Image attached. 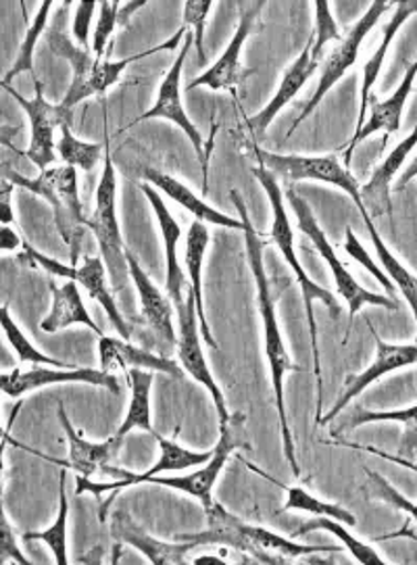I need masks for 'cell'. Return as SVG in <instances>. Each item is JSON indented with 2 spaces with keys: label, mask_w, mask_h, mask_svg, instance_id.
Here are the masks:
<instances>
[{
  "label": "cell",
  "mask_w": 417,
  "mask_h": 565,
  "mask_svg": "<svg viewBox=\"0 0 417 565\" xmlns=\"http://www.w3.org/2000/svg\"><path fill=\"white\" fill-rule=\"evenodd\" d=\"M2 541H0V562L4 564V562H9V559H13V562H18L21 565H30V559H25L23 555H21L20 548H18V541H15V534H13V530H11V524H9V520H7V515H2Z\"/></svg>",
  "instance_id": "46"
},
{
  "label": "cell",
  "mask_w": 417,
  "mask_h": 565,
  "mask_svg": "<svg viewBox=\"0 0 417 565\" xmlns=\"http://www.w3.org/2000/svg\"><path fill=\"white\" fill-rule=\"evenodd\" d=\"M98 358H100V370L114 372V370H149V372H161L171 377H184V367H180L175 361L161 355H154L151 351L138 349L128 340L100 337L98 340Z\"/></svg>",
  "instance_id": "23"
},
{
  "label": "cell",
  "mask_w": 417,
  "mask_h": 565,
  "mask_svg": "<svg viewBox=\"0 0 417 565\" xmlns=\"http://www.w3.org/2000/svg\"><path fill=\"white\" fill-rule=\"evenodd\" d=\"M130 388H132V398H130V407L128 414L124 417L121 426L117 428L114 434L117 443L121 445L124 438L133 430H145L154 436V428H152L151 417V388H152V372L147 370H130Z\"/></svg>",
  "instance_id": "31"
},
{
  "label": "cell",
  "mask_w": 417,
  "mask_h": 565,
  "mask_svg": "<svg viewBox=\"0 0 417 565\" xmlns=\"http://www.w3.org/2000/svg\"><path fill=\"white\" fill-rule=\"evenodd\" d=\"M416 76L417 61H414V63L407 67L400 86H398L393 95L388 96L386 100H376L374 96L370 98V117H367V121H365V126L361 128L360 132L355 134L353 140L344 147V149H346V151H344V166L351 163V157H353L355 147H357L360 142H363L367 136H372V134L376 132L386 134V136H384V147H386L388 136H393V134H397L398 130H400V117H403L405 103H407V98H409L411 90H414Z\"/></svg>",
  "instance_id": "19"
},
{
  "label": "cell",
  "mask_w": 417,
  "mask_h": 565,
  "mask_svg": "<svg viewBox=\"0 0 417 565\" xmlns=\"http://www.w3.org/2000/svg\"><path fill=\"white\" fill-rule=\"evenodd\" d=\"M95 11H98V4L95 2H79L76 4V15H74V39H76L77 46L88 51V42H90V23L95 18Z\"/></svg>",
  "instance_id": "45"
},
{
  "label": "cell",
  "mask_w": 417,
  "mask_h": 565,
  "mask_svg": "<svg viewBox=\"0 0 417 565\" xmlns=\"http://www.w3.org/2000/svg\"><path fill=\"white\" fill-rule=\"evenodd\" d=\"M67 513H70V503H67V492H65V470L58 476V513L55 524L42 532H25L21 539L25 543L32 541H42L51 546L55 562L58 565H67Z\"/></svg>",
  "instance_id": "35"
},
{
  "label": "cell",
  "mask_w": 417,
  "mask_h": 565,
  "mask_svg": "<svg viewBox=\"0 0 417 565\" xmlns=\"http://www.w3.org/2000/svg\"><path fill=\"white\" fill-rule=\"evenodd\" d=\"M58 422H61V428L67 436V443H70V463H63L53 459V463L58 466H67L72 470L77 471V476H84V478H93L96 471L105 470V466L109 463V459L114 457L115 452L119 451V443L117 438L111 436L109 440L105 443H88L86 438H82L76 433L74 424L70 422V417L65 414V407L63 403H58Z\"/></svg>",
  "instance_id": "26"
},
{
  "label": "cell",
  "mask_w": 417,
  "mask_h": 565,
  "mask_svg": "<svg viewBox=\"0 0 417 565\" xmlns=\"http://www.w3.org/2000/svg\"><path fill=\"white\" fill-rule=\"evenodd\" d=\"M247 466L250 470L261 473L269 482H274V484H278L280 489L286 490L288 499H286L285 511H304V513H313V515H325V518H334V520H339L342 524H349V526H355V524H357L355 515H353L351 511L341 508V505L322 501V499L313 497L311 492H307L303 487H285V484H280L278 480L269 478V476L259 470V468H255L253 463H247Z\"/></svg>",
  "instance_id": "33"
},
{
  "label": "cell",
  "mask_w": 417,
  "mask_h": 565,
  "mask_svg": "<svg viewBox=\"0 0 417 565\" xmlns=\"http://www.w3.org/2000/svg\"><path fill=\"white\" fill-rule=\"evenodd\" d=\"M180 318V339H178V359L180 365L184 367V372L194 377L199 384H203L207 388L215 409L220 415V424H226L232 415L228 414L226 407V398L224 393L217 384V380L211 374L209 370L207 359L203 355V347H201V339H199V311H196V299L189 288V297H186V309L184 313L178 316Z\"/></svg>",
  "instance_id": "15"
},
{
  "label": "cell",
  "mask_w": 417,
  "mask_h": 565,
  "mask_svg": "<svg viewBox=\"0 0 417 565\" xmlns=\"http://www.w3.org/2000/svg\"><path fill=\"white\" fill-rule=\"evenodd\" d=\"M0 320H2V330L7 334V340L11 342V347L15 349L18 358L21 363H34V365H53V367H74V365H67L58 359L49 358L44 355L42 351H39L28 337L21 332L20 326L13 321L11 313H9V305L4 302L2 309H0Z\"/></svg>",
  "instance_id": "39"
},
{
  "label": "cell",
  "mask_w": 417,
  "mask_h": 565,
  "mask_svg": "<svg viewBox=\"0 0 417 565\" xmlns=\"http://www.w3.org/2000/svg\"><path fill=\"white\" fill-rule=\"evenodd\" d=\"M154 438L159 440V447H161V457L159 461L152 466L151 470L145 471V473H132V471L126 470H111L105 466L107 473H111L115 478L114 484H95L90 482V478H84V476H77V494L82 492H93V494H100L105 490H111V497L109 501H105V505L100 508V520L105 522L107 520V511L114 503V497L119 490L128 489V487H136V484H147L151 480L152 476H159L161 471H180L189 470L194 466H205L209 459L213 457V451L194 452L180 447L175 440H168V438H161L159 434H154Z\"/></svg>",
  "instance_id": "12"
},
{
  "label": "cell",
  "mask_w": 417,
  "mask_h": 565,
  "mask_svg": "<svg viewBox=\"0 0 417 565\" xmlns=\"http://www.w3.org/2000/svg\"><path fill=\"white\" fill-rule=\"evenodd\" d=\"M51 292H53V309L40 323V328L44 332L55 334V332L63 330V328H70L74 323H82V326L95 330L98 337H105L103 330L96 326V321L90 318L88 309L84 307L82 295L77 290V282L70 280V282L63 284V286L51 284Z\"/></svg>",
  "instance_id": "29"
},
{
  "label": "cell",
  "mask_w": 417,
  "mask_h": 565,
  "mask_svg": "<svg viewBox=\"0 0 417 565\" xmlns=\"http://www.w3.org/2000/svg\"><path fill=\"white\" fill-rule=\"evenodd\" d=\"M344 250H346L353 259H357L363 267H367V271H370L388 292H395V284L391 282V278L384 274V269H382L379 265L372 262V257L367 255V250L363 248L360 238H357V234H355L351 227L344 230Z\"/></svg>",
  "instance_id": "44"
},
{
  "label": "cell",
  "mask_w": 417,
  "mask_h": 565,
  "mask_svg": "<svg viewBox=\"0 0 417 565\" xmlns=\"http://www.w3.org/2000/svg\"><path fill=\"white\" fill-rule=\"evenodd\" d=\"M250 171L266 190L267 201L271 203L274 224H271V232H269V243L278 246L286 264L290 265V269L295 271V278H297V282L301 286V292H303L304 311H307V323H309V339H311V351H313V365H316V377H318V398L322 401V363H320V351H318V326H316L313 302H323L334 318L341 316V305L330 290H325L320 284L313 282L304 274L303 265L299 262L297 250H295V232H292L290 220L286 215L285 192L280 189L276 175L266 170L264 166L253 168Z\"/></svg>",
  "instance_id": "3"
},
{
  "label": "cell",
  "mask_w": 417,
  "mask_h": 565,
  "mask_svg": "<svg viewBox=\"0 0 417 565\" xmlns=\"http://www.w3.org/2000/svg\"><path fill=\"white\" fill-rule=\"evenodd\" d=\"M207 513L209 527L201 534H184L180 541H189L194 546L228 545L234 551L248 553L259 564H285L304 555L336 551V546L301 545L266 527L250 526L240 518L232 515L228 509L215 503Z\"/></svg>",
  "instance_id": "2"
},
{
  "label": "cell",
  "mask_w": 417,
  "mask_h": 565,
  "mask_svg": "<svg viewBox=\"0 0 417 565\" xmlns=\"http://www.w3.org/2000/svg\"><path fill=\"white\" fill-rule=\"evenodd\" d=\"M128 257V267H130V278L138 290V297L142 302V313L147 318V323L151 326L152 332L157 339L161 340L163 347L173 349L178 344V334L173 328V305L171 299H165V295L152 284L151 276L138 264L133 253L126 250Z\"/></svg>",
  "instance_id": "22"
},
{
  "label": "cell",
  "mask_w": 417,
  "mask_h": 565,
  "mask_svg": "<svg viewBox=\"0 0 417 565\" xmlns=\"http://www.w3.org/2000/svg\"><path fill=\"white\" fill-rule=\"evenodd\" d=\"M417 147V124L414 128V132L409 134L405 140H400L395 151H391V154L379 163L378 170L372 173L370 182L361 189V201L363 205L367 203L370 211L374 215H386L391 222H393V203H391V184L395 180L405 159L411 154V151H416Z\"/></svg>",
  "instance_id": "25"
},
{
  "label": "cell",
  "mask_w": 417,
  "mask_h": 565,
  "mask_svg": "<svg viewBox=\"0 0 417 565\" xmlns=\"http://www.w3.org/2000/svg\"><path fill=\"white\" fill-rule=\"evenodd\" d=\"M365 227L370 232V238L374 243V248L378 253L379 264L384 274L391 278V282L397 284L400 295L405 297V301L409 302L414 316H416V328H417V276H414L405 265L398 262L397 257L391 253V248L384 245V241L379 238L378 230L374 226V220L372 215H365L363 217Z\"/></svg>",
  "instance_id": "32"
},
{
  "label": "cell",
  "mask_w": 417,
  "mask_h": 565,
  "mask_svg": "<svg viewBox=\"0 0 417 565\" xmlns=\"http://www.w3.org/2000/svg\"><path fill=\"white\" fill-rule=\"evenodd\" d=\"M243 424H245V415H232L226 424H220V440L213 449V457L209 459L207 463L201 470L192 471L189 476L182 478H159L152 476L151 484H159V487H168V489L180 490L186 492L190 497L199 499L201 505L207 509L215 505L211 490L217 484V478L224 470V466L228 463L229 455L236 449L248 447L247 443H243Z\"/></svg>",
  "instance_id": "11"
},
{
  "label": "cell",
  "mask_w": 417,
  "mask_h": 565,
  "mask_svg": "<svg viewBox=\"0 0 417 565\" xmlns=\"http://www.w3.org/2000/svg\"><path fill=\"white\" fill-rule=\"evenodd\" d=\"M4 186H2V226H9L11 222H13V211H11V199H9V194H11V189L15 186V184H11L9 180H4L2 182Z\"/></svg>",
  "instance_id": "47"
},
{
  "label": "cell",
  "mask_w": 417,
  "mask_h": 565,
  "mask_svg": "<svg viewBox=\"0 0 417 565\" xmlns=\"http://www.w3.org/2000/svg\"><path fill=\"white\" fill-rule=\"evenodd\" d=\"M209 246V227L205 222L194 220L186 234V265H189L190 284L189 288L196 299V311H199V321H201V334L209 347H217V342L211 334L207 318H205V307H203V262Z\"/></svg>",
  "instance_id": "30"
},
{
  "label": "cell",
  "mask_w": 417,
  "mask_h": 565,
  "mask_svg": "<svg viewBox=\"0 0 417 565\" xmlns=\"http://www.w3.org/2000/svg\"><path fill=\"white\" fill-rule=\"evenodd\" d=\"M23 248H25L23 262H28V264L34 265V267H40L44 271H51V274H55L58 278H67L72 282L82 284L84 290L88 292V297L107 311V316H109V320L114 323L117 334L124 340H130L132 330L126 323V318L121 316V311L117 309V301H115L114 295L109 290V284H107V265H105L103 259L86 257L84 264L76 267V265H65L57 262V259H51V257L42 255L34 246L28 245V243H23Z\"/></svg>",
  "instance_id": "9"
},
{
  "label": "cell",
  "mask_w": 417,
  "mask_h": 565,
  "mask_svg": "<svg viewBox=\"0 0 417 565\" xmlns=\"http://www.w3.org/2000/svg\"><path fill=\"white\" fill-rule=\"evenodd\" d=\"M20 245L21 241L18 232H13L9 226H2V230H0V248L2 250H18Z\"/></svg>",
  "instance_id": "48"
},
{
  "label": "cell",
  "mask_w": 417,
  "mask_h": 565,
  "mask_svg": "<svg viewBox=\"0 0 417 565\" xmlns=\"http://www.w3.org/2000/svg\"><path fill=\"white\" fill-rule=\"evenodd\" d=\"M58 157L65 161V166L79 168L84 171H93L100 163V159H105V142L96 145V142H84L77 140L70 124L61 128V140L57 142Z\"/></svg>",
  "instance_id": "38"
},
{
  "label": "cell",
  "mask_w": 417,
  "mask_h": 565,
  "mask_svg": "<svg viewBox=\"0 0 417 565\" xmlns=\"http://www.w3.org/2000/svg\"><path fill=\"white\" fill-rule=\"evenodd\" d=\"M393 7H395L393 2H372L367 7V11L363 13V18L349 30V34L342 39V42H339V46L330 53V57L323 61V72L320 82H318V88H316V93L311 96V100L304 105L301 115L295 119V124L286 134V138H290L295 134V130L303 124L304 119L318 109V105L322 103L323 96L328 95L341 82L344 74L355 65V61L360 57L361 42L374 30V25L378 23L379 18L388 9H393Z\"/></svg>",
  "instance_id": "10"
},
{
  "label": "cell",
  "mask_w": 417,
  "mask_h": 565,
  "mask_svg": "<svg viewBox=\"0 0 417 565\" xmlns=\"http://www.w3.org/2000/svg\"><path fill=\"white\" fill-rule=\"evenodd\" d=\"M395 9H397V11H395V15L391 18L388 25L384 28V39L379 42L378 51L374 53V57L370 58V61L365 63V67H363L360 119H357V130H355V134L360 132L361 128L365 126V121H367V107H370V98H372V88H374V84H376V79H378L379 72H382V67H384L386 53H388V49H391L393 40L397 36L398 30L403 28V23L409 20L414 13H417V0H400V2L395 4Z\"/></svg>",
  "instance_id": "28"
},
{
  "label": "cell",
  "mask_w": 417,
  "mask_h": 565,
  "mask_svg": "<svg viewBox=\"0 0 417 565\" xmlns=\"http://www.w3.org/2000/svg\"><path fill=\"white\" fill-rule=\"evenodd\" d=\"M365 451L374 452V455H379V457H384L386 461H393V463H398V466H405V468H411V470L417 471L416 463H411V461H407V459H400L397 455H388V452L378 451V449H372V447H367Z\"/></svg>",
  "instance_id": "49"
},
{
  "label": "cell",
  "mask_w": 417,
  "mask_h": 565,
  "mask_svg": "<svg viewBox=\"0 0 417 565\" xmlns=\"http://www.w3.org/2000/svg\"><path fill=\"white\" fill-rule=\"evenodd\" d=\"M49 384H90V386H100L111 391L114 395H119V382L111 372L105 370H93V367H65V370H51V367H42L34 365V370L28 372H7L0 377V388L7 396L20 398V396L36 391Z\"/></svg>",
  "instance_id": "16"
},
{
  "label": "cell",
  "mask_w": 417,
  "mask_h": 565,
  "mask_svg": "<svg viewBox=\"0 0 417 565\" xmlns=\"http://www.w3.org/2000/svg\"><path fill=\"white\" fill-rule=\"evenodd\" d=\"M255 157L259 166L271 171L278 178H285L288 182H303V180H316L323 184H332L336 189L344 190L355 207L360 209L361 217L370 215L367 207L361 201V189L357 178L349 171L346 166L334 154L325 157H301V154H278V152H267L259 147H255Z\"/></svg>",
  "instance_id": "8"
},
{
  "label": "cell",
  "mask_w": 417,
  "mask_h": 565,
  "mask_svg": "<svg viewBox=\"0 0 417 565\" xmlns=\"http://www.w3.org/2000/svg\"><path fill=\"white\" fill-rule=\"evenodd\" d=\"M100 18L93 34V53L96 58H103L107 53V42L114 36L115 28L121 23V4L119 2H100Z\"/></svg>",
  "instance_id": "40"
},
{
  "label": "cell",
  "mask_w": 417,
  "mask_h": 565,
  "mask_svg": "<svg viewBox=\"0 0 417 565\" xmlns=\"http://www.w3.org/2000/svg\"><path fill=\"white\" fill-rule=\"evenodd\" d=\"M320 63L322 61L313 55V36H309L303 51H301V55L295 58V63L286 70L278 93L274 95V98L267 103L259 114L253 115L248 119V128H250V132H253L255 138H261L267 132V128L276 119V115L280 114L286 105L301 93L304 84L318 72Z\"/></svg>",
  "instance_id": "20"
},
{
  "label": "cell",
  "mask_w": 417,
  "mask_h": 565,
  "mask_svg": "<svg viewBox=\"0 0 417 565\" xmlns=\"http://www.w3.org/2000/svg\"><path fill=\"white\" fill-rule=\"evenodd\" d=\"M36 84V96L25 98L11 86H2L9 95L18 100L21 109L30 117V147L25 151V157L39 168L40 171L49 170L51 163H55V128H63L70 124L72 115L65 114L58 105H51L44 95H42V82L34 79Z\"/></svg>",
  "instance_id": "14"
},
{
  "label": "cell",
  "mask_w": 417,
  "mask_h": 565,
  "mask_svg": "<svg viewBox=\"0 0 417 565\" xmlns=\"http://www.w3.org/2000/svg\"><path fill=\"white\" fill-rule=\"evenodd\" d=\"M213 9V2H201V0H190L184 4V30L192 28L194 30V46L199 51V61L205 63V21H207L209 11Z\"/></svg>",
  "instance_id": "42"
},
{
  "label": "cell",
  "mask_w": 417,
  "mask_h": 565,
  "mask_svg": "<svg viewBox=\"0 0 417 565\" xmlns=\"http://www.w3.org/2000/svg\"><path fill=\"white\" fill-rule=\"evenodd\" d=\"M184 32L186 30L180 28L173 34V39L168 40V42H163L159 46H152L149 51H142V53H138L133 57L121 58V61L96 58L88 51L76 46L63 32H58V30L46 32V44L51 46V51L58 55V57L65 58L72 65V70H74L72 86H70L65 98L58 103V107L65 114L72 115V111L76 109L82 100H86L90 96L105 95L114 84H117V79L121 77V74L136 61L151 57V55L159 53V51H173L180 44Z\"/></svg>",
  "instance_id": "4"
},
{
  "label": "cell",
  "mask_w": 417,
  "mask_h": 565,
  "mask_svg": "<svg viewBox=\"0 0 417 565\" xmlns=\"http://www.w3.org/2000/svg\"><path fill=\"white\" fill-rule=\"evenodd\" d=\"M286 201L290 203V207L295 211L301 232L309 236V241L316 245L318 253L323 257V262L330 267L339 295H341L344 301L349 302L351 323H353V318L360 313L361 309H363V307H370V305H372V307H384V309L397 311L398 302L395 301V299L384 297V295H376V292L363 288V286L357 284V280L351 276V271H349L341 259L336 257V253H334V248L330 245V241L325 238L322 227H320L316 215H313V211L304 203L303 196H301L297 190H286Z\"/></svg>",
  "instance_id": "7"
},
{
  "label": "cell",
  "mask_w": 417,
  "mask_h": 565,
  "mask_svg": "<svg viewBox=\"0 0 417 565\" xmlns=\"http://www.w3.org/2000/svg\"><path fill=\"white\" fill-rule=\"evenodd\" d=\"M145 196L149 199L152 211L157 215V224L161 230V238H163V246H165V264H168V297L173 301V307L180 313H184L186 309V301H184V271L180 267V259H178V245L182 238V227L175 222V217L171 215L170 209L165 205L163 196L157 192L154 186L149 182L140 186Z\"/></svg>",
  "instance_id": "21"
},
{
  "label": "cell",
  "mask_w": 417,
  "mask_h": 565,
  "mask_svg": "<svg viewBox=\"0 0 417 565\" xmlns=\"http://www.w3.org/2000/svg\"><path fill=\"white\" fill-rule=\"evenodd\" d=\"M372 328V326H370ZM372 334L376 339V359L374 363L361 372L357 376L346 377L344 382V393L341 398L336 401V405L323 415L322 424L332 422L334 417H339L341 412H344L349 407V403L360 396L365 388H370L374 382H378L379 377L386 376V374H393L398 367H409V365H417V342L416 344H388L384 340L379 339L376 334V330L372 328Z\"/></svg>",
  "instance_id": "17"
},
{
  "label": "cell",
  "mask_w": 417,
  "mask_h": 565,
  "mask_svg": "<svg viewBox=\"0 0 417 565\" xmlns=\"http://www.w3.org/2000/svg\"><path fill=\"white\" fill-rule=\"evenodd\" d=\"M105 168L100 173V182L96 190V207L93 217L88 220V227L96 236V243L100 246V257L107 265V274L117 292L126 290V284L130 278L128 257L121 241V230L117 222V175H115L114 159H111V136H109V121L105 117Z\"/></svg>",
  "instance_id": "6"
},
{
  "label": "cell",
  "mask_w": 417,
  "mask_h": 565,
  "mask_svg": "<svg viewBox=\"0 0 417 565\" xmlns=\"http://www.w3.org/2000/svg\"><path fill=\"white\" fill-rule=\"evenodd\" d=\"M51 9H53V2H42L40 4L39 13L34 15V21L30 23V28L25 32V39L21 42L20 53H18L13 67L2 77V86H11V79L20 76V74H32L34 76V49H36L40 36L46 30V23L51 18Z\"/></svg>",
  "instance_id": "37"
},
{
  "label": "cell",
  "mask_w": 417,
  "mask_h": 565,
  "mask_svg": "<svg viewBox=\"0 0 417 565\" xmlns=\"http://www.w3.org/2000/svg\"><path fill=\"white\" fill-rule=\"evenodd\" d=\"M365 473H367V484H370V494H372V497H376L379 501L393 505V508L398 509V511L409 513L417 522V505H414L411 501H407L384 476H379L376 471L370 470H365Z\"/></svg>",
  "instance_id": "43"
},
{
  "label": "cell",
  "mask_w": 417,
  "mask_h": 565,
  "mask_svg": "<svg viewBox=\"0 0 417 565\" xmlns=\"http://www.w3.org/2000/svg\"><path fill=\"white\" fill-rule=\"evenodd\" d=\"M266 7L264 0L257 2H248L240 7V23L234 32V36L229 40L228 49L222 53V57L217 58V63L213 67H209L205 74L194 77L189 84V90H194L199 86H207L211 90H234L240 77V53L243 46L247 42L253 28H255V20L259 18L261 9Z\"/></svg>",
  "instance_id": "18"
},
{
  "label": "cell",
  "mask_w": 417,
  "mask_h": 565,
  "mask_svg": "<svg viewBox=\"0 0 417 565\" xmlns=\"http://www.w3.org/2000/svg\"><path fill=\"white\" fill-rule=\"evenodd\" d=\"M192 44H194V36L189 34V39L184 42V49L178 53V57L173 61L168 76L163 77V82L159 86L154 105H152L147 114L136 117L130 126H126V130L133 128L140 121H147V119H168V121H173L182 132L189 136L190 142H192V147L196 151V159L201 161L203 171H205V178H207V151H205L203 138H201V132L196 130V126L190 121L189 114L184 111V105H182V70H184V61L189 57Z\"/></svg>",
  "instance_id": "13"
},
{
  "label": "cell",
  "mask_w": 417,
  "mask_h": 565,
  "mask_svg": "<svg viewBox=\"0 0 417 565\" xmlns=\"http://www.w3.org/2000/svg\"><path fill=\"white\" fill-rule=\"evenodd\" d=\"M2 175L11 184L30 190L36 196H42L53 207L55 226H57L63 243L70 248L72 265H76L79 262L86 230H90L88 220L84 217L79 194H77L76 168H72V166L49 168V170L40 171L39 178H25L11 168H4Z\"/></svg>",
  "instance_id": "5"
},
{
  "label": "cell",
  "mask_w": 417,
  "mask_h": 565,
  "mask_svg": "<svg viewBox=\"0 0 417 565\" xmlns=\"http://www.w3.org/2000/svg\"><path fill=\"white\" fill-rule=\"evenodd\" d=\"M229 196L234 201V207L238 209L240 222L245 226L243 232H245V245H247L248 267L253 271L255 286H257V307H259V316H261V323H264V344H266V358L267 363H269L274 396H276V409H278V417H280V430H282V440H285L286 461L292 470V476L299 478L301 470H299V461H297V449H295V440H292V433H290L288 417H286L285 376L288 372H299L301 367H297L288 355L285 339H282V332H280V326H278L276 302L271 297V286H269L266 259H264L266 243L259 238L257 230L250 224L247 205H245V199L240 196V192L232 190Z\"/></svg>",
  "instance_id": "1"
},
{
  "label": "cell",
  "mask_w": 417,
  "mask_h": 565,
  "mask_svg": "<svg viewBox=\"0 0 417 565\" xmlns=\"http://www.w3.org/2000/svg\"><path fill=\"white\" fill-rule=\"evenodd\" d=\"M417 175V157L409 163V168L407 170L403 171V175H400V180H398L397 190L400 192V190L405 189L414 178Z\"/></svg>",
  "instance_id": "50"
},
{
  "label": "cell",
  "mask_w": 417,
  "mask_h": 565,
  "mask_svg": "<svg viewBox=\"0 0 417 565\" xmlns=\"http://www.w3.org/2000/svg\"><path fill=\"white\" fill-rule=\"evenodd\" d=\"M140 175H142L151 186L161 190L168 199L175 201L180 207H184L189 213H192L194 220L205 222V224H213V226L229 227V230H245L243 222H238V220L229 217L226 213L211 207L205 201H201L186 184L178 182L175 178H171L168 173L152 170V168H140Z\"/></svg>",
  "instance_id": "27"
},
{
  "label": "cell",
  "mask_w": 417,
  "mask_h": 565,
  "mask_svg": "<svg viewBox=\"0 0 417 565\" xmlns=\"http://www.w3.org/2000/svg\"><path fill=\"white\" fill-rule=\"evenodd\" d=\"M313 9H316V32L311 34L313 36V55L322 61L325 44L342 42L344 36L339 32V25H336V21H334L332 13H330V4L328 2L320 0V2L313 4Z\"/></svg>",
  "instance_id": "41"
},
{
  "label": "cell",
  "mask_w": 417,
  "mask_h": 565,
  "mask_svg": "<svg viewBox=\"0 0 417 565\" xmlns=\"http://www.w3.org/2000/svg\"><path fill=\"white\" fill-rule=\"evenodd\" d=\"M316 530H325V532L334 534V536L341 541L342 545L346 546V548L351 551V555H353L360 564H386V559H384V557H379L376 548H372V546L357 541L353 534H349V530H346V527L342 526V522L334 520V518L318 515V518H313V520L304 522L303 526L299 527V530L295 532V536H299V534H309V532H316Z\"/></svg>",
  "instance_id": "36"
},
{
  "label": "cell",
  "mask_w": 417,
  "mask_h": 565,
  "mask_svg": "<svg viewBox=\"0 0 417 565\" xmlns=\"http://www.w3.org/2000/svg\"><path fill=\"white\" fill-rule=\"evenodd\" d=\"M111 532L117 543L136 546L154 565L184 564L189 551L196 548L189 541H180V543L154 541L151 534H147L142 527L138 526L126 511L115 513Z\"/></svg>",
  "instance_id": "24"
},
{
  "label": "cell",
  "mask_w": 417,
  "mask_h": 565,
  "mask_svg": "<svg viewBox=\"0 0 417 565\" xmlns=\"http://www.w3.org/2000/svg\"><path fill=\"white\" fill-rule=\"evenodd\" d=\"M372 422H398L403 424V436L398 443V455L400 459L411 461L416 457L417 451V405L407 407V409H398V412H357L353 415V419H349V424L344 428H357L363 424H372Z\"/></svg>",
  "instance_id": "34"
}]
</instances>
